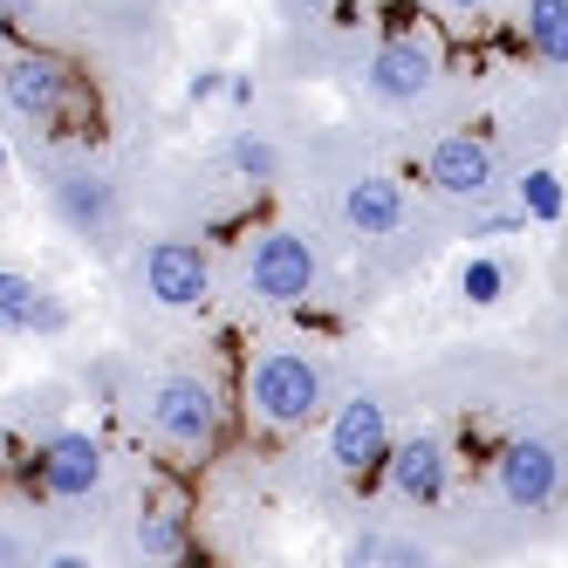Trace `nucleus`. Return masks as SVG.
<instances>
[{
	"label": "nucleus",
	"instance_id": "nucleus-19",
	"mask_svg": "<svg viewBox=\"0 0 568 568\" xmlns=\"http://www.w3.org/2000/svg\"><path fill=\"white\" fill-rule=\"evenodd\" d=\"M138 548H144L151 561L185 555V520H179V514H144V520H138Z\"/></svg>",
	"mask_w": 568,
	"mask_h": 568
},
{
	"label": "nucleus",
	"instance_id": "nucleus-4",
	"mask_svg": "<svg viewBox=\"0 0 568 568\" xmlns=\"http://www.w3.org/2000/svg\"><path fill=\"white\" fill-rule=\"evenodd\" d=\"M390 412L377 397H343L336 404V418H329V459H336V473H349V479H363V473H384V459H390Z\"/></svg>",
	"mask_w": 568,
	"mask_h": 568
},
{
	"label": "nucleus",
	"instance_id": "nucleus-15",
	"mask_svg": "<svg viewBox=\"0 0 568 568\" xmlns=\"http://www.w3.org/2000/svg\"><path fill=\"white\" fill-rule=\"evenodd\" d=\"M520 21H527V49L555 69H568V0H527Z\"/></svg>",
	"mask_w": 568,
	"mask_h": 568
},
{
	"label": "nucleus",
	"instance_id": "nucleus-1",
	"mask_svg": "<svg viewBox=\"0 0 568 568\" xmlns=\"http://www.w3.org/2000/svg\"><path fill=\"white\" fill-rule=\"evenodd\" d=\"M247 404H254V418L267 432H302V425H315L322 404H329V390H322V363L302 356V349H267V356H254Z\"/></svg>",
	"mask_w": 568,
	"mask_h": 568
},
{
	"label": "nucleus",
	"instance_id": "nucleus-12",
	"mask_svg": "<svg viewBox=\"0 0 568 568\" xmlns=\"http://www.w3.org/2000/svg\"><path fill=\"white\" fill-rule=\"evenodd\" d=\"M69 322V308L42 288L34 274L21 267H0V329H34V336H55Z\"/></svg>",
	"mask_w": 568,
	"mask_h": 568
},
{
	"label": "nucleus",
	"instance_id": "nucleus-2",
	"mask_svg": "<svg viewBox=\"0 0 568 568\" xmlns=\"http://www.w3.org/2000/svg\"><path fill=\"white\" fill-rule=\"evenodd\" d=\"M315 274H322V261H315V247H308L302 233L274 226V233L254 240L247 288H254L267 308H295V302H308V295H315Z\"/></svg>",
	"mask_w": 568,
	"mask_h": 568
},
{
	"label": "nucleus",
	"instance_id": "nucleus-25",
	"mask_svg": "<svg viewBox=\"0 0 568 568\" xmlns=\"http://www.w3.org/2000/svg\"><path fill=\"white\" fill-rule=\"evenodd\" d=\"M0 179H8V138H0Z\"/></svg>",
	"mask_w": 568,
	"mask_h": 568
},
{
	"label": "nucleus",
	"instance_id": "nucleus-13",
	"mask_svg": "<svg viewBox=\"0 0 568 568\" xmlns=\"http://www.w3.org/2000/svg\"><path fill=\"white\" fill-rule=\"evenodd\" d=\"M343 220L363 240H384L404 226V185L397 179H349L343 185Z\"/></svg>",
	"mask_w": 568,
	"mask_h": 568
},
{
	"label": "nucleus",
	"instance_id": "nucleus-3",
	"mask_svg": "<svg viewBox=\"0 0 568 568\" xmlns=\"http://www.w3.org/2000/svg\"><path fill=\"white\" fill-rule=\"evenodd\" d=\"M151 432L179 445V453H206V445L220 438V397L213 384H199V377H165L151 390Z\"/></svg>",
	"mask_w": 568,
	"mask_h": 568
},
{
	"label": "nucleus",
	"instance_id": "nucleus-7",
	"mask_svg": "<svg viewBox=\"0 0 568 568\" xmlns=\"http://www.w3.org/2000/svg\"><path fill=\"white\" fill-rule=\"evenodd\" d=\"M0 97H8L28 124H55L69 103V62L42 55V49H14L0 62Z\"/></svg>",
	"mask_w": 568,
	"mask_h": 568
},
{
	"label": "nucleus",
	"instance_id": "nucleus-16",
	"mask_svg": "<svg viewBox=\"0 0 568 568\" xmlns=\"http://www.w3.org/2000/svg\"><path fill=\"white\" fill-rule=\"evenodd\" d=\"M568 213V185H561V172H548V165H535L520 179V220H535V226H555Z\"/></svg>",
	"mask_w": 568,
	"mask_h": 568
},
{
	"label": "nucleus",
	"instance_id": "nucleus-14",
	"mask_svg": "<svg viewBox=\"0 0 568 568\" xmlns=\"http://www.w3.org/2000/svg\"><path fill=\"white\" fill-rule=\"evenodd\" d=\"M55 206H62L69 226H83V233H103V226L116 220V199H110V185H103L97 172H69V179L55 185Z\"/></svg>",
	"mask_w": 568,
	"mask_h": 568
},
{
	"label": "nucleus",
	"instance_id": "nucleus-9",
	"mask_svg": "<svg viewBox=\"0 0 568 568\" xmlns=\"http://www.w3.org/2000/svg\"><path fill=\"white\" fill-rule=\"evenodd\" d=\"M425 185L438 199H486L494 192V144L473 138V131H445L425 151Z\"/></svg>",
	"mask_w": 568,
	"mask_h": 568
},
{
	"label": "nucleus",
	"instance_id": "nucleus-18",
	"mask_svg": "<svg viewBox=\"0 0 568 568\" xmlns=\"http://www.w3.org/2000/svg\"><path fill=\"white\" fill-rule=\"evenodd\" d=\"M459 295H466L473 308H494V302L507 295V267H500L494 254H473L466 274H459Z\"/></svg>",
	"mask_w": 568,
	"mask_h": 568
},
{
	"label": "nucleus",
	"instance_id": "nucleus-5",
	"mask_svg": "<svg viewBox=\"0 0 568 568\" xmlns=\"http://www.w3.org/2000/svg\"><path fill=\"white\" fill-rule=\"evenodd\" d=\"M138 274H144V295L158 308H206L213 267H206V254H199L192 240H151L144 261H138Z\"/></svg>",
	"mask_w": 568,
	"mask_h": 568
},
{
	"label": "nucleus",
	"instance_id": "nucleus-8",
	"mask_svg": "<svg viewBox=\"0 0 568 568\" xmlns=\"http://www.w3.org/2000/svg\"><path fill=\"white\" fill-rule=\"evenodd\" d=\"M363 83H371L377 103H425L432 83H438V55L418 42V34H390V42H377Z\"/></svg>",
	"mask_w": 568,
	"mask_h": 568
},
{
	"label": "nucleus",
	"instance_id": "nucleus-24",
	"mask_svg": "<svg viewBox=\"0 0 568 568\" xmlns=\"http://www.w3.org/2000/svg\"><path fill=\"white\" fill-rule=\"evenodd\" d=\"M445 8H459V14H486L494 0H445Z\"/></svg>",
	"mask_w": 568,
	"mask_h": 568
},
{
	"label": "nucleus",
	"instance_id": "nucleus-11",
	"mask_svg": "<svg viewBox=\"0 0 568 568\" xmlns=\"http://www.w3.org/2000/svg\"><path fill=\"white\" fill-rule=\"evenodd\" d=\"M42 486L55 500H90L103 486V445L90 432H55L42 445Z\"/></svg>",
	"mask_w": 568,
	"mask_h": 568
},
{
	"label": "nucleus",
	"instance_id": "nucleus-20",
	"mask_svg": "<svg viewBox=\"0 0 568 568\" xmlns=\"http://www.w3.org/2000/svg\"><path fill=\"white\" fill-rule=\"evenodd\" d=\"M220 90H226V69H199L192 83H185V103H213Z\"/></svg>",
	"mask_w": 568,
	"mask_h": 568
},
{
	"label": "nucleus",
	"instance_id": "nucleus-22",
	"mask_svg": "<svg viewBox=\"0 0 568 568\" xmlns=\"http://www.w3.org/2000/svg\"><path fill=\"white\" fill-rule=\"evenodd\" d=\"M226 97H233L240 110H247V103H254V83H247V75H226Z\"/></svg>",
	"mask_w": 568,
	"mask_h": 568
},
{
	"label": "nucleus",
	"instance_id": "nucleus-6",
	"mask_svg": "<svg viewBox=\"0 0 568 568\" xmlns=\"http://www.w3.org/2000/svg\"><path fill=\"white\" fill-rule=\"evenodd\" d=\"M494 486H500V500L514 514H541L561 494V453L548 438H514V445H500V459H494Z\"/></svg>",
	"mask_w": 568,
	"mask_h": 568
},
{
	"label": "nucleus",
	"instance_id": "nucleus-17",
	"mask_svg": "<svg viewBox=\"0 0 568 568\" xmlns=\"http://www.w3.org/2000/svg\"><path fill=\"white\" fill-rule=\"evenodd\" d=\"M226 165H233L240 179H254V185H267V179L281 172V158H274V144H267V138H254V131H240V138L226 144Z\"/></svg>",
	"mask_w": 568,
	"mask_h": 568
},
{
	"label": "nucleus",
	"instance_id": "nucleus-23",
	"mask_svg": "<svg viewBox=\"0 0 568 568\" xmlns=\"http://www.w3.org/2000/svg\"><path fill=\"white\" fill-rule=\"evenodd\" d=\"M21 14H34V0H0V21H21Z\"/></svg>",
	"mask_w": 568,
	"mask_h": 568
},
{
	"label": "nucleus",
	"instance_id": "nucleus-10",
	"mask_svg": "<svg viewBox=\"0 0 568 568\" xmlns=\"http://www.w3.org/2000/svg\"><path fill=\"white\" fill-rule=\"evenodd\" d=\"M384 479H390V494H397V500L438 507V500H445V486H453V459H445V445H438V438H404V445H390Z\"/></svg>",
	"mask_w": 568,
	"mask_h": 568
},
{
	"label": "nucleus",
	"instance_id": "nucleus-21",
	"mask_svg": "<svg viewBox=\"0 0 568 568\" xmlns=\"http://www.w3.org/2000/svg\"><path fill=\"white\" fill-rule=\"evenodd\" d=\"M507 226H520V206H514V213H486V220L473 226V240H500Z\"/></svg>",
	"mask_w": 568,
	"mask_h": 568
},
{
	"label": "nucleus",
	"instance_id": "nucleus-26",
	"mask_svg": "<svg viewBox=\"0 0 568 568\" xmlns=\"http://www.w3.org/2000/svg\"><path fill=\"white\" fill-rule=\"evenodd\" d=\"M302 8H329V0H302Z\"/></svg>",
	"mask_w": 568,
	"mask_h": 568
}]
</instances>
